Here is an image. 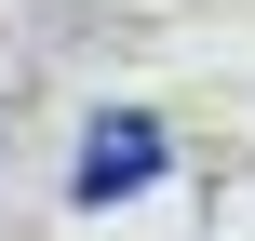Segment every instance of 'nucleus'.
I'll list each match as a JSON object with an SVG mask.
<instances>
[{"instance_id":"obj_1","label":"nucleus","mask_w":255,"mask_h":241,"mask_svg":"<svg viewBox=\"0 0 255 241\" xmlns=\"http://www.w3.org/2000/svg\"><path fill=\"white\" fill-rule=\"evenodd\" d=\"M134 188H161V121H134V107H108L94 134H81V161H67V201H134Z\"/></svg>"}]
</instances>
